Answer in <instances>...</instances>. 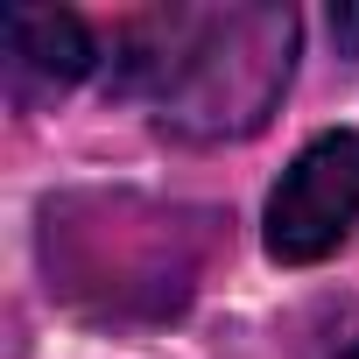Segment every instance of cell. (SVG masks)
Returning a JSON list of instances; mask_svg holds the SVG:
<instances>
[{
	"instance_id": "cell-1",
	"label": "cell",
	"mask_w": 359,
	"mask_h": 359,
	"mask_svg": "<svg viewBox=\"0 0 359 359\" xmlns=\"http://www.w3.org/2000/svg\"><path fill=\"white\" fill-rule=\"evenodd\" d=\"M303 22L275 0H176L120 22L106 92L141 106L176 141H247L275 120L296 78Z\"/></svg>"
},
{
	"instance_id": "cell-2",
	"label": "cell",
	"mask_w": 359,
	"mask_h": 359,
	"mask_svg": "<svg viewBox=\"0 0 359 359\" xmlns=\"http://www.w3.org/2000/svg\"><path fill=\"white\" fill-rule=\"evenodd\" d=\"M352 226H359V127H324L275 176L261 240H268V261L317 268L352 240Z\"/></svg>"
},
{
	"instance_id": "cell-3",
	"label": "cell",
	"mask_w": 359,
	"mask_h": 359,
	"mask_svg": "<svg viewBox=\"0 0 359 359\" xmlns=\"http://www.w3.org/2000/svg\"><path fill=\"white\" fill-rule=\"evenodd\" d=\"M0 50H8V99L15 106H36V99H57L71 85H85L106 57H99V36L78 8H8L0 15Z\"/></svg>"
},
{
	"instance_id": "cell-4",
	"label": "cell",
	"mask_w": 359,
	"mask_h": 359,
	"mask_svg": "<svg viewBox=\"0 0 359 359\" xmlns=\"http://www.w3.org/2000/svg\"><path fill=\"white\" fill-rule=\"evenodd\" d=\"M331 36H338V50H359V15L352 8H331Z\"/></svg>"
},
{
	"instance_id": "cell-5",
	"label": "cell",
	"mask_w": 359,
	"mask_h": 359,
	"mask_svg": "<svg viewBox=\"0 0 359 359\" xmlns=\"http://www.w3.org/2000/svg\"><path fill=\"white\" fill-rule=\"evenodd\" d=\"M338 359H359V345H352V352H338Z\"/></svg>"
}]
</instances>
